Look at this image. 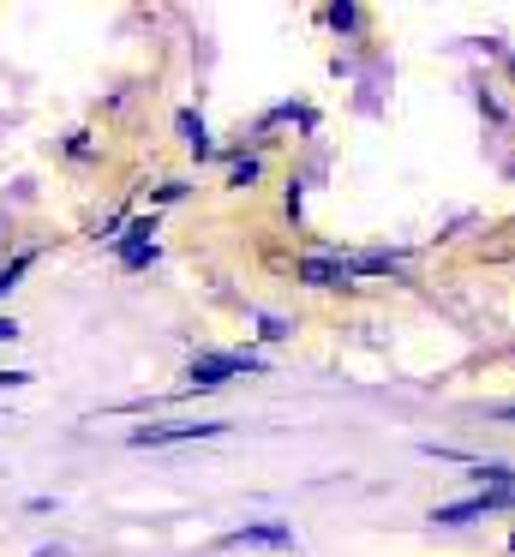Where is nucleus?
Listing matches in <instances>:
<instances>
[{"instance_id": "nucleus-1", "label": "nucleus", "mask_w": 515, "mask_h": 557, "mask_svg": "<svg viewBox=\"0 0 515 557\" xmlns=\"http://www.w3.org/2000/svg\"><path fill=\"white\" fill-rule=\"evenodd\" d=\"M258 354H198V360H192V384L198 389H216V384H228V377H240V372H258Z\"/></svg>"}, {"instance_id": "nucleus-2", "label": "nucleus", "mask_w": 515, "mask_h": 557, "mask_svg": "<svg viewBox=\"0 0 515 557\" xmlns=\"http://www.w3.org/2000/svg\"><path fill=\"white\" fill-rule=\"evenodd\" d=\"M222 432V420H174V425H138L132 432V444L150 449V444H192V437H216Z\"/></svg>"}, {"instance_id": "nucleus-3", "label": "nucleus", "mask_w": 515, "mask_h": 557, "mask_svg": "<svg viewBox=\"0 0 515 557\" xmlns=\"http://www.w3.org/2000/svg\"><path fill=\"white\" fill-rule=\"evenodd\" d=\"M222 545H294V533L275 528V521H258V528H234V533H222Z\"/></svg>"}, {"instance_id": "nucleus-4", "label": "nucleus", "mask_w": 515, "mask_h": 557, "mask_svg": "<svg viewBox=\"0 0 515 557\" xmlns=\"http://www.w3.org/2000/svg\"><path fill=\"white\" fill-rule=\"evenodd\" d=\"M474 516H491L479 492L467 497V504H443V509H431V521H438V528H462V521H474Z\"/></svg>"}, {"instance_id": "nucleus-5", "label": "nucleus", "mask_w": 515, "mask_h": 557, "mask_svg": "<svg viewBox=\"0 0 515 557\" xmlns=\"http://www.w3.org/2000/svg\"><path fill=\"white\" fill-rule=\"evenodd\" d=\"M180 138H186V150H192V157H210V133H204V121H198V114H180Z\"/></svg>"}, {"instance_id": "nucleus-6", "label": "nucleus", "mask_w": 515, "mask_h": 557, "mask_svg": "<svg viewBox=\"0 0 515 557\" xmlns=\"http://www.w3.org/2000/svg\"><path fill=\"white\" fill-rule=\"evenodd\" d=\"M30 264H36V252H24V258H12V264H7V270H0V294H7V288H12V282H19V276H24V270H30Z\"/></svg>"}, {"instance_id": "nucleus-7", "label": "nucleus", "mask_w": 515, "mask_h": 557, "mask_svg": "<svg viewBox=\"0 0 515 557\" xmlns=\"http://www.w3.org/2000/svg\"><path fill=\"white\" fill-rule=\"evenodd\" d=\"M228 181H234V186H252V181H258V157H240V162H234V174H228Z\"/></svg>"}, {"instance_id": "nucleus-8", "label": "nucleus", "mask_w": 515, "mask_h": 557, "mask_svg": "<svg viewBox=\"0 0 515 557\" xmlns=\"http://www.w3.org/2000/svg\"><path fill=\"white\" fill-rule=\"evenodd\" d=\"M330 25H335V30H354V25H359V13H354V7H335Z\"/></svg>"}, {"instance_id": "nucleus-9", "label": "nucleus", "mask_w": 515, "mask_h": 557, "mask_svg": "<svg viewBox=\"0 0 515 557\" xmlns=\"http://www.w3.org/2000/svg\"><path fill=\"white\" fill-rule=\"evenodd\" d=\"M19 336V324H12V318H0V342H12Z\"/></svg>"}, {"instance_id": "nucleus-10", "label": "nucleus", "mask_w": 515, "mask_h": 557, "mask_svg": "<svg viewBox=\"0 0 515 557\" xmlns=\"http://www.w3.org/2000/svg\"><path fill=\"white\" fill-rule=\"evenodd\" d=\"M498 420H515V401H510V408H498Z\"/></svg>"}, {"instance_id": "nucleus-11", "label": "nucleus", "mask_w": 515, "mask_h": 557, "mask_svg": "<svg viewBox=\"0 0 515 557\" xmlns=\"http://www.w3.org/2000/svg\"><path fill=\"white\" fill-rule=\"evenodd\" d=\"M510 557H515V533H510Z\"/></svg>"}]
</instances>
